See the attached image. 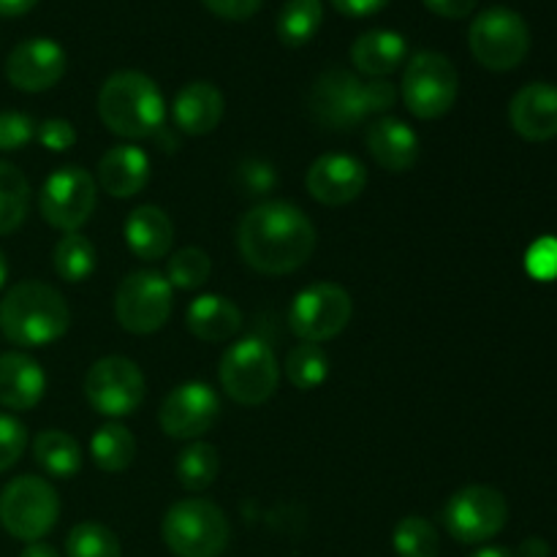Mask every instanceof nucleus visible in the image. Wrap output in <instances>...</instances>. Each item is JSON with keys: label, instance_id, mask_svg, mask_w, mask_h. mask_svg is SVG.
<instances>
[{"label": "nucleus", "instance_id": "obj_1", "mask_svg": "<svg viewBox=\"0 0 557 557\" xmlns=\"http://www.w3.org/2000/svg\"><path fill=\"white\" fill-rule=\"evenodd\" d=\"M319 234L313 221L288 201H261L237 226V248L245 264L261 275H288L308 264Z\"/></svg>", "mask_w": 557, "mask_h": 557}, {"label": "nucleus", "instance_id": "obj_2", "mask_svg": "<svg viewBox=\"0 0 557 557\" xmlns=\"http://www.w3.org/2000/svg\"><path fill=\"white\" fill-rule=\"evenodd\" d=\"M71 310L58 288L22 281L0 299V332L22 348H44L69 332Z\"/></svg>", "mask_w": 557, "mask_h": 557}, {"label": "nucleus", "instance_id": "obj_3", "mask_svg": "<svg viewBox=\"0 0 557 557\" xmlns=\"http://www.w3.org/2000/svg\"><path fill=\"white\" fill-rule=\"evenodd\" d=\"M98 114L114 136L145 139L166 123V101L156 82L141 71H117L98 92Z\"/></svg>", "mask_w": 557, "mask_h": 557}, {"label": "nucleus", "instance_id": "obj_4", "mask_svg": "<svg viewBox=\"0 0 557 557\" xmlns=\"http://www.w3.org/2000/svg\"><path fill=\"white\" fill-rule=\"evenodd\" d=\"M161 536L177 557H221L232 539V525L212 500L183 498L163 515Z\"/></svg>", "mask_w": 557, "mask_h": 557}, {"label": "nucleus", "instance_id": "obj_5", "mask_svg": "<svg viewBox=\"0 0 557 557\" xmlns=\"http://www.w3.org/2000/svg\"><path fill=\"white\" fill-rule=\"evenodd\" d=\"M223 392L239 406H261L270 400L281 381L272 348L259 337H245L226 348L218 368Z\"/></svg>", "mask_w": 557, "mask_h": 557}, {"label": "nucleus", "instance_id": "obj_6", "mask_svg": "<svg viewBox=\"0 0 557 557\" xmlns=\"http://www.w3.org/2000/svg\"><path fill=\"white\" fill-rule=\"evenodd\" d=\"M60 517V498L41 476H16L0 493V525L20 542H41Z\"/></svg>", "mask_w": 557, "mask_h": 557}, {"label": "nucleus", "instance_id": "obj_7", "mask_svg": "<svg viewBox=\"0 0 557 557\" xmlns=\"http://www.w3.org/2000/svg\"><path fill=\"white\" fill-rule=\"evenodd\" d=\"M468 47L487 71H511L531 52V30L517 11L490 5L471 22Z\"/></svg>", "mask_w": 557, "mask_h": 557}, {"label": "nucleus", "instance_id": "obj_8", "mask_svg": "<svg viewBox=\"0 0 557 557\" xmlns=\"http://www.w3.org/2000/svg\"><path fill=\"white\" fill-rule=\"evenodd\" d=\"M457 69L441 52H417L403 74V101L408 112L419 120H438L457 101Z\"/></svg>", "mask_w": 557, "mask_h": 557}, {"label": "nucleus", "instance_id": "obj_9", "mask_svg": "<svg viewBox=\"0 0 557 557\" xmlns=\"http://www.w3.org/2000/svg\"><path fill=\"white\" fill-rule=\"evenodd\" d=\"M174 288L156 270H136L123 277L114 297V315L131 335H152L172 315Z\"/></svg>", "mask_w": 557, "mask_h": 557}, {"label": "nucleus", "instance_id": "obj_10", "mask_svg": "<svg viewBox=\"0 0 557 557\" xmlns=\"http://www.w3.org/2000/svg\"><path fill=\"white\" fill-rule=\"evenodd\" d=\"M354 315L351 294L330 281L313 283L294 297L288 324L302 343H326L341 335Z\"/></svg>", "mask_w": 557, "mask_h": 557}, {"label": "nucleus", "instance_id": "obj_11", "mask_svg": "<svg viewBox=\"0 0 557 557\" xmlns=\"http://www.w3.org/2000/svg\"><path fill=\"white\" fill-rule=\"evenodd\" d=\"M509 522V504L504 493L487 484L462 487L446 500L444 525L460 544H482L498 536Z\"/></svg>", "mask_w": 557, "mask_h": 557}, {"label": "nucleus", "instance_id": "obj_12", "mask_svg": "<svg viewBox=\"0 0 557 557\" xmlns=\"http://www.w3.org/2000/svg\"><path fill=\"white\" fill-rule=\"evenodd\" d=\"M98 201V183L82 166H63L52 172L38 194L41 218L58 232H79L90 221Z\"/></svg>", "mask_w": 557, "mask_h": 557}, {"label": "nucleus", "instance_id": "obj_13", "mask_svg": "<svg viewBox=\"0 0 557 557\" xmlns=\"http://www.w3.org/2000/svg\"><path fill=\"white\" fill-rule=\"evenodd\" d=\"M145 375L134 359L103 357L85 375V397L101 417L120 419L139 411L145 400Z\"/></svg>", "mask_w": 557, "mask_h": 557}, {"label": "nucleus", "instance_id": "obj_14", "mask_svg": "<svg viewBox=\"0 0 557 557\" xmlns=\"http://www.w3.org/2000/svg\"><path fill=\"white\" fill-rule=\"evenodd\" d=\"M308 109L319 125L330 131H351L368 120L364 82L346 69H330L313 82Z\"/></svg>", "mask_w": 557, "mask_h": 557}, {"label": "nucleus", "instance_id": "obj_15", "mask_svg": "<svg viewBox=\"0 0 557 557\" xmlns=\"http://www.w3.org/2000/svg\"><path fill=\"white\" fill-rule=\"evenodd\" d=\"M218 413H221V397L215 395V389L205 381H188L169 392L158 411V422L169 438L196 441L215 424Z\"/></svg>", "mask_w": 557, "mask_h": 557}, {"label": "nucleus", "instance_id": "obj_16", "mask_svg": "<svg viewBox=\"0 0 557 557\" xmlns=\"http://www.w3.org/2000/svg\"><path fill=\"white\" fill-rule=\"evenodd\" d=\"M305 185H308V194L321 205H351L368 188V169L359 158L346 156V152H326L310 163Z\"/></svg>", "mask_w": 557, "mask_h": 557}, {"label": "nucleus", "instance_id": "obj_17", "mask_svg": "<svg viewBox=\"0 0 557 557\" xmlns=\"http://www.w3.org/2000/svg\"><path fill=\"white\" fill-rule=\"evenodd\" d=\"M65 74V49L52 38H27L11 49L5 76L22 92H44Z\"/></svg>", "mask_w": 557, "mask_h": 557}, {"label": "nucleus", "instance_id": "obj_18", "mask_svg": "<svg viewBox=\"0 0 557 557\" xmlns=\"http://www.w3.org/2000/svg\"><path fill=\"white\" fill-rule=\"evenodd\" d=\"M511 128L528 141H549L557 136V87L531 82L509 103Z\"/></svg>", "mask_w": 557, "mask_h": 557}, {"label": "nucleus", "instance_id": "obj_19", "mask_svg": "<svg viewBox=\"0 0 557 557\" xmlns=\"http://www.w3.org/2000/svg\"><path fill=\"white\" fill-rule=\"evenodd\" d=\"M364 145H368V152L375 158V163L392 174L413 169V163L419 161V150H422L417 131L397 117L373 120L364 131Z\"/></svg>", "mask_w": 557, "mask_h": 557}, {"label": "nucleus", "instance_id": "obj_20", "mask_svg": "<svg viewBox=\"0 0 557 557\" xmlns=\"http://www.w3.org/2000/svg\"><path fill=\"white\" fill-rule=\"evenodd\" d=\"M47 375L41 364L22 351L0 354V406L9 411H30L44 400Z\"/></svg>", "mask_w": 557, "mask_h": 557}, {"label": "nucleus", "instance_id": "obj_21", "mask_svg": "<svg viewBox=\"0 0 557 557\" xmlns=\"http://www.w3.org/2000/svg\"><path fill=\"white\" fill-rule=\"evenodd\" d=\"M98 185L112 199H131L150 183V158L136 145H117L98 161Z\"/></svg>", "mask_w": 557, "mask_h": 557}, {"label": "nucleus", "instance_id": "obj_22", "mask_svg": "<svg viewBox=\"0 0 557 557\" xmlns=\"http://www.w3.org/2000/svg\"><path fill=\"white\" fill-rule=\"evenodd\" d=\"M223 109H226V101H223L221 90L215 85H210V82H190V85H185L174 96L172 117L183 134L205 136L221 125Z\"/></svg>", "mask_w": 557, "mask_h": 557}, {"label": "nucleus", "instance_id": "obj_23", "mask_svg": "<svg viewBox=\"0 0 557 557\" xmlns=\"http://www.w3.org/2000/svg\"><path fill=\"white\" fill-rule=\"evenodd\" d=\"M125 245L141 261H158L174 243L172 218L156 205H141L125 218Z\"/></svg>", "mask_w": 557, "mask_h": 557}, {"label": "nucleus", "instance_id": "obj_24", "mask_svg": "<svg viewBox=\"0 0 557 557\" xmlns=\"http://www.w3.org/2000/svg\"><path fill=\"white\" fill-rule=\"evenodd\" d=\"M408 58V41L395 30H375L362 33L351 47V63L357 65L359 74L370 76V79H386L395 74Z\"/></svg>", "mask_w": 557, "mask_h": 557}, {"label": "nucleus", "instance_id": "obj_25", "mask_svg": "<svg viewBox=\"0 0 557 557\" xmlns=\"http://www.w3.org/2000/svg\"><path fill=\"white\" fill-rule=\"evenodd\" d=\"M185 324H188L190 335L199 341L226 343L243 330V313L232 299L221 297V294H205L188 305Z\"/></svg>", "mask_w": 557, "mask_h": 557}, {"label": "nucleus", "instance_id": "obj_26", "mask_svg": "<svg viewBox=\"0 0 557 557\" xmlns=\"http://www.w3.org/2000/svg\"><path fill=\"white\" fill-rule=\"evenodd\" d=\"M33 457L44 473L54 479H74L82 468V446L63 430H44L33 441Z\"/></svg>", "mask_w": 557, "mask_h": 557}, {"label": "nucleus", "instance_id": "obj_27", "mask_svg": "<svg viewBox=\"0 0 557 557\" xmlns=\"http://www.w3.org/2000/svg\"><path fill=\"white\" fill-rule=\"evenodd\" d=\"M321 22H324L321 0H286L277 14L275 30L286 47H305L321 30Z\"/></svg>", "mask_w": 557, "mask_h": 557}, {"label": "nucleus", "instance_id": "obj_28", "mask_svg": "<svg viewBox=\"0 0 557 557\" xmlns=\"http://www.w3.org/2000/svg\"><path fill=\"white\" fill-rule=\"evenodd\" d=\"M30 210V183L9 161H0V237L16 232Z\"/></svg>", "mask_w": 557, "mask_h": 557}, {"label": "nucleus", "instance_id": "obj_29", "mask_svg": "<svg viewBox=\"0 0 557 557\" xmlns=\"http://www.w3.org/2000/svg\"><path fill=\"white\" fill-rule=\"evenodd\" d=\"M90 455L96 466L107 473H123L136 457V438L128 428L109 422L96 430L90 441Z\"/></svg>", "mask_w": 557, "mask_h": 557}, {"label": "nucleus", "instance_id": "obj_30", "mask_svg": "<svg viewBox=\"0 0 557 557\" xmlns=\"http://www.w3.org/2000/svg\"><path fill=\"white\" fill-rule=\"evenodd\" d=\"M96 259L98 256L90 239L79 232H71L60 237V243L54 245L52 264L60 281L85 283L96 272Z\"/></svg>", "mask_w": 557, "mask_h": 557}, {"label": "nucleus", "instance_id": "obj_31", "mask_svg": "<svg viewBox=\"0 0 557 557\" xmlns=\"http://www.w3.org/2000/svg\"><path fill=\"white\" fill-rule=\"evenodd\" d=\"M174 471L188 493H205L218 479V449L205 441H194L180 451Z\"/></svg>", "mask_w": 557, "mask_h": 557}, {"label": "nucleus", "instance_id": "obj_32", "mask_svg": "<svg viewBox=\"0 0 557 557\" xmlns=\"http://www.w3.org/2000/svg\"><path fill=\"white\" fill-rule=\"evenodd\" d=\"M286 375L297 389L313 392L330 379V357L319 343H299L286 357Z\"/></svg>", "mask_w": 557, "mask_h": 557}, {"label": "nucleus", "instance_id": "obj_33", "mask_svg": "<svg viewBox=\"0 0 557 557\" xmlns=\"http://www.w3.org/2000/svg\"><path fill=\"white\" fill-rule=\"evenodd\" d=\"M392 544H395L397 557H438L441 555V539L433 522L424 517H403L397 522L395 533H392Z\"/></svg>", "mask_w": 557, "mask_h": 557}, {"label": "nucleus", "instance_id": "obj_34", "mask_svg": "<svg viewBox=\"0 0 557 557\" xmlns=\"http://www.w3.org/2000/svg\"><path fill=\"white\" fill-rule=\"evenodd\" d=\"M65 557H123V547L101 522H79L65 539Z\"/></svg>", "mask_w": 557, "mask_h": 557}, {"label": "nucleus", "instance_id": "obj_35", "mask_svg": "<svg viewBox=\"0 0 557 557\" xmlns=\"http://www.w3.org/2000/svg\"><path fill=\"white\" fill-rule=\"evenodd\" d=\"M212 272L210 256L201 248H183L177 253L169 256V270L166 281L172 288H180V292H196L207 283Z\"/></svg>", "mask_w": 557, "mask_h": 557}, {"label": "nucleus", "instance_id": "obj_36", "mask_svg": "<svg viewBox=\"0 0 557 557\" xmlns=\"http://www.w3.org/2000/svg\"><path fill=\"white\" fill-rule=\"evenodd\" d=\"M27 449V428L11 413H0V473L14 468Z\"/></svg>", "mask_w": 557, "mask_h": 557}, {"label": "nucleus", "instance_id": "obj_37", "mask_svg": "<svg viewBox=\"0 0 557 557\" xmlns=\"http://www.w3.org/2000/svg\"><path fill=\"white\" fill-rule=\"evenodd\" d=\"M36 136V123L30 114L0 112V152L22 150Z\"/></svg>", "mask_w": 557, "mask_h": 557}, {"label": "nucleus", "instance_id": "obj_38", "mask_svg": "<svg viewBox=\"0 0 557 557\" xmlns=\"http://www.w3.org/2000/svg\"><path fill=\"white\" fill-rule=\"evenodd\" d=\"M525 270L536 281H555L557 277V237H542L531 245L525 256Z\"/></svg>", "mask_w": 557, "mask_h": 557}, {"label": "nucleus", "instance_id": "obj_39", "mask_svg": "<svg viewBox=\"0 0 557 557\" xmlns=\"http://www.w3.org/2000/svg\"><path fill=\"white\" fill-rule=\"evenodd\" d=\"M36 136L52 152H69L76 145V128L63 117L44 120L41 125H36Z\"/></svg>", "mask_w": 557, "mask_h": 557}, {"label": "nucleus", "instance_id": "obj_40", "mask_svg": "<svg viewBox=\"0 0 557 557\" xmlns=\"http://www.w3.org/2000/svg\"><path fill=\"white\" fill-rule=\"evenodd\" d=\"M239 185L245 188V194H253V196H264L270 194L272 185H275V172L272 166L261 161H248L243 169H239Z\"/></svg>", "mask_w": 557, "mask_h": 557}, {"label": "nucleus", "instance_id": "obj_41", "mask_svg": "<svg viewBox=\"0 0 557 557\" xmlns=\"http://www.w3.org/2000/svg\"><path fill=\"white\" fill-rule=\"evenodd\" d=\"M397 103V87L389 79H370L364 82V109L370 114L389 112Z\"/></svg>", "mask_w": 557, "mask_h": 557}, {"label": "nucleus", "instance_id": "obj_42", "mask_svg": "<svg viewBox=\"0 0 557 557\" xmlns=\"http://www.w3.org/2000/svg\"><path fill=\"white\" fill-rule=\"evenodd\" d=\"M201 3H205L212 14L221 16V20L243 22L250 20V16L261 9L264 0H201Z\"/></svg>", "mask_w": 557, "mask_h": 557}, {"label": "nucleus", "instance_id": "obj_43", "mask_svg": "<svg viewBox=\"0 0 557 557\" xmlns=\"http://www.w3.org/2000/svg\"><path fill=\"white\" fill-rule=\"evenodd\" d=\"M433 14L446 16V20H466L476 9V0H422Z\"/></svg>", "mask_w": 557, "mask_h": 557}, {"label": "nucleus", "instance_id": "obj_44", "mask_svg": "<svg viewBox=\"0 0 557 557\" xmlns=\"http://www.w3.org/2000/svg\"><path fill=\"white\" fill-rule=\"evenodd\" d=\"M330 3L346 16H370L379 14L381 9H386L389 0H330Z\"/></svg>", "mask_w": 557, "mask_h": 557}, {"label": "nucleus", "instance_id": "obj_45", "mask_svg": "<svg viewBox=\"0 0 557 557\" xmlns=\"http://www.w3.org/2000/svg\"><path fill=\"white\" fill-rule=\"evenodd\" d=\"M38 0H0V16L11 20V16H22L30 9H36Z\"/></svg>", "mask_w": 557, "mask_h": 557}, {"label": "nucleus", "instance_id": "obj_46", "mask_svg": "<svg viewBox=\"0 0 557 557\" xmlns=\"http://www.w3.org/2000/svg\"><path fill=\"white\" fill-rule=\"evenodd\" d=\"M515 557H549V547L544 539H525Z\"/></svg>", "mask_w": 557, "mask_h": 557}, {"label": "nucleus", "instance_id": "obj_47", "mask_svg": "<svg viewBox=\"0 0 557 557\" xmlns=\"http://www.w3.org/2000/svg\"><path fill=\"white\" fill-rule=\"evenodd\" d=\"M20 557H60V555H58V549L49 547V544L33 542V544H27L25 549H22Z\"/></svg>", "mask_w": 557, "mask_h": 557}, {"label": "nucleus", "instance_id": "obj_48", "mask_svg": "<svg viewBox=\"0 0 557 557\" xmlns=\"http://www.w3.org/2000/svg\"><path fill=\"white\" fill-rule=\"evenodd\" d=\"M471 557H515V553H509V549L504 547H484L479 549V553H473Z\"/></svg>", "mask_w": 557, "mask_h": 557}, {"label": "nucleus", "instance_id": "obj_49", "mask_svg": "<svg viewBox=\"0 0 557 557\" xmlns=\"http://www.w3.org/2000/svg\"><path fill=\"white\" fill-rule=\"evenodd\" d=\"M5 281H9V261H5L3 250H0V288L5 286Z\"/></svg>", "mask_w": 557, "mask_h": 557}]
</instances>
